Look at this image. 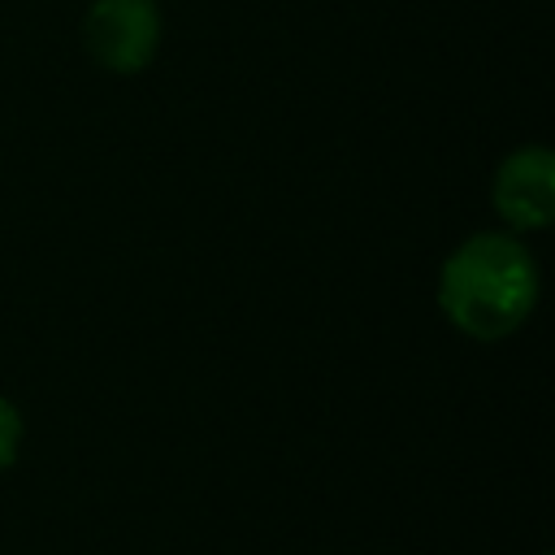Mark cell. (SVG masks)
<instances>
[{"label":"cell","mask_w":555,"mask_h":555,"mask_svg":"<svg viewBox=\"0 0 555 555\" xmlns=\"http://www.w3.org/2000/svg\"><path fill=\"white\" fill-rule=\"evenodd\" d=\"M542 295V273L520 234L481 230L468 234L438 269L442 317L477 343H499L516 334Z\"/></svg>","instance_id":"cell-1"},{"label":"cell","mask_w":555,"mask_h":555,"mask_svg":"<svg viewBox=\"0 0 555 555\" xmlns=\"http://www.w3.org/2000/svg\"><path fill=\"white\" fill-rule=\"evenodd\" d=\"M165 22L156 0H91L82 17V43L108 74H139L160 48Z\"/></svg>","instance_id":"cell-2"},{"label":"cell","mask_w":555,"mask_h":555,"mask_svg":"<svg viewBox=\"0 0 555 555\" xmlns=\"http://www.w3.org/2000/svg\"><path fill=\"white\" fill-rule=\"evenodd\" d=\"M494 212L516 230H546L555 221V152L546 143L512 147L490 182Z\"/></svg>","instance_id":"cell-3"},{"label":"cell","mask_w":555,"mask_h":555,"mask_svg":"<svg viewBox=\"0 0 555 555\" xmlns=\"http://www.w3.org/2000/svg\"><path fill=\"white\" fill-rule=\"evenodd\" d=\"M17 451H22V412L13 408L9 395H0V473L13 468Z\"/></svg>","instance_id":"cell-4"}]
</instances>
